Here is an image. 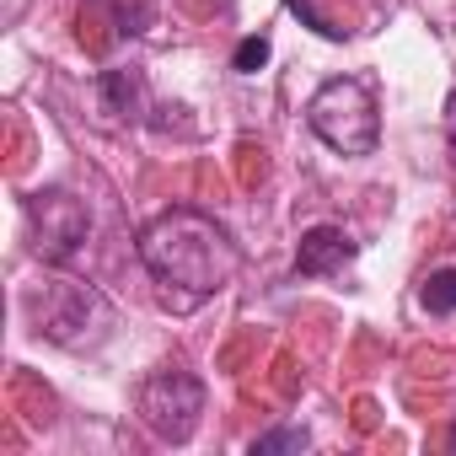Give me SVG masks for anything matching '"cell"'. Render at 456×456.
<instances>
[{
    "label": "cell",
    "mask_w": 456,
    "mask_h": 456,
    "mask_svg": "<svg viewBox=\"0 0 456 456\" xmlns=\"http://www.w3.org/2000/svg\"><path fill=\"white\" fill-rule=\"evenodd\" d=\"M140 264L151 269V280L167 290V301L177 296V306H193L204 296H220L242 269V248L232 242V232L188 204L161 209L156 220H145L140 232Z\"/></svg>",
    "instance_id": "cell-1"
},
{
    "label": "cell",
    "mask_w": 456,
    "mask_h": 456,
    "mask_svg": "<svg viewBox=\"0 0 456 456\" xmlns=\"http://www.w3.org/2000/svg\"><path fill=\"white\" fill-rule=\"evenodd\" d=\"M306 124L312 134L338 151V156H370L381 145V113H376V97L365 81L354 76H333L312 92L306 102Z\"/></svg>",
    "instance_id": "cell-2"
},
{
    "label": "cell",
    "mask_w": 456,
    "mask_h": 456,
    "mask_svg": "<svg viewBox=\"0 0 456 456\" xmlns=\"http://www.w3.org/2000/svg\"><path fill=\"white\" fill-rule=\"evenodd\" d=\"M33 322L60 349H92L113 328V306L81 280H49L44 296L33 301Z\"/></svg>",
    "instance_id": "cell-3"
},
{
    "label": "cell",
    "mask_w": 456,
    "mask_h": 456,
    "mask_svg": "<svg viewBox=\"0 0 456 456\" xmlns=\"http://www.w3.org/2000/svg\"><path fill=\"white\" fill-rule=\"evenodd\" d=\"M134 413H140V424H145L156 440L188 445L193 429H199V419H204V381H199L193 370L161 365V370H151V376L140 381Z\"/></svg>",
    "instance_id": "cell-4"
},
{
    "label": "cell",
    "mask_w": 456,
    "mask_h": 456,
    "mask_svg": "<svg viewBox=\"0 0 456 456\" xmlns=\"http://www.w3.org/2000/svg\"><path fill=\"white\" fill-rule=\"evenodd\" d=\"M28 232H33V253L44 264H70L81 248H86V232H92V215L76 193L65 188H44L28 199Z\"/></svg>",
    "instance_id": "cell-5"
},
{
    "label": "cell",
    "mask_w": 456,
    "mask_h": 456,
    "mask_svg": "<svg viewBox=\"0 0 456 456\" xmlns=\"http://www.w3.org/2000/svg\"><path fill=\"white\" fill-rule=\"evenodd\" d=\"M360 242L344 232V225H312L296 248V274L301 280H322V274H338L344 264H354Z\"/></svg>",
    "instance_id": "cell-6"
},
{
    "label": "cell",
    "mask_w": 456,
    "mask_h": 456,
    "mask_svg": "<svg viewBox=\"0 0 456 456\" xmlns=\"http://www.w3.org/2000/svg\"><path fill=\"white\" fill-rule=\"evenodd\" d=\"M102 102H108V113H118V118H134L129 108L140 102V76H129V70H102Z\"/></svg>",
    "instance_id": "cell-7"
},
{
    "label": "cell",
    "mask_w": 456,
    "mask_h": 456,
    "mask_svg": "<svg viewBox=\"0 0 456 456\" xmlns=\"http://www.w3.org/2000/svg\"><path fill=\"white\" fill-rule=\"evenodd\" d=\"M419 306H424L429 317H451V312H456V269L429 274L424 290H419Z\"/></svg>",
    "instance_id": "cell-8"
},
{
    "label": "cell",
    "mask_w": 456,
    "mask_h": 456,
    "mask_svg": "<svg viewBox=\"0 0 456 456\" xmlns=\"http://www.w3.org/2000/svg\"><path fill=\"white\" fill-rule=\"evenodd\" d=\"M306 445H312V435L301 424H280V429L253 440V456H280V451H306Z\"/></svg>",
    "instance_id": "cell-9"
},
{
    "label": "cell",
    "mask_w": 456,
    "mask_h": 456,
    "mask_svg": "<svg viewBox=\"0 0 456 456\" xmlns=\"http://www.w3.org/2000/svg\"><path fill=\"white\" fill-rule=\"evenodd\" d=\"M269 65V38L258 33V38H242L237 44V54H232V70L237 76H253V70H264Z\"/></svg>",
    "instance_id": "cell-10"
},
{
    "label": "cell",
    "mask_w": 456,
    "mask_h": 456,
    "mask_svg": "<svg viewBox=\"0 0 456 456\" xmlns=\"http://www.w3.org/2000/svg\"><path fill=\"white\" fill-rule=\"evenodd\" d=\"M285 6H290V12H296V17H306V22H312V28H317V33H322V38H333V44H338V38H344V28H338V22H328V17H322V12H312V0H285Z\"/></svg>",
    "instance_id": "cell-11"
},
{
    "label": "cell",
    "mask_w": 456,
    "mask_h": 456,
    "mask_svg": "<svg viewBox=\"0 0 456 456\" xmlns=\"http://www.w3.org/2000/svg\"><path fill=\"white\" fill-rule=\"evenodd\" d=\"M445 145H451V172H456V92L445 102Z\"/></svg>",
    "instance_id": "cell-12"
},
{
    "label": "cell",
    "mask_w": 456,
    "mask_h": 456,
    "mask_svg": "<svg viewBox=\"0 0 456 456\" xmlns=\"http://www.w3.org/2000/svg\"><path fill=\"white\" fill-rule=\"evenodd\" d=\"M451 445H456V435H451Z\"/></svg>",
    "instance_id": "cell-13"
}]
</instances>
